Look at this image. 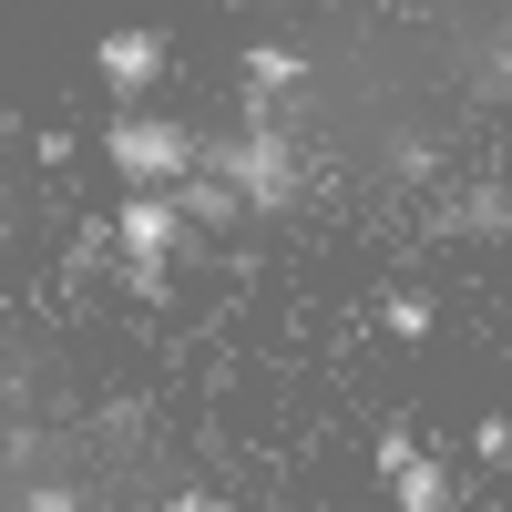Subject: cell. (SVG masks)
Segmentation results:
<instances>
[{
	"instance_id": "3957f363",
	"label": "cell",
	"mask_w": 512,
	"mask_h": 512,
	"mask_svg": "<svg viewBox=\"0 0 512 512\" xmlns=\"http://www.w3.org/2000/svg\"><path fill=\"white\" fill-rule=\"evenodd\" d=\"M113 246H123V287L164 297V256L185 246V205L175 195H123L113 205Z\"/></svg>"
},
{
	"instance_id": "30bf717a",
	"label": "cell",
	"mask_w": 512,
	"mask_h": 512,
	"mask_svg": "<svg viewBox=\"0 0 512 512\" xmlns=\"http://www.w3.org/2000/svg\"><path fill=\"white\" fill-rule=\"evenodd\" d=\"M472 451H482V461H512V420H502V410H492L482 431H472Z\"/></svg>"
},
{
	"instance_id": "7c38bea8",
	"label": "cell",
	"mask_w": 512,
	"mask_h": 512,
	"mask_svg": "<svg viewBox=\"0 0 512 512\" xmlns=\"http://www.w3.org/2000/svg\"><path fill=\"white\" fill-rule=\"evenodd\" d=\"M164 512H226L216 492H175V502H164Z\"/></svg>"
},
{
	"instance_id": "ba28073f",
	"label": "cell",
	"mask_w": 512,
	"mask_h": 512,
	"mask_svg": "<svg viewBox=\"0 0 512 512\" xmlns=\"http://www.w3.org/2000/svg\"><path fill=\"white\" fill-rule=\"evenodd\" d=\"M379 328H390V338H431V328H441V308H431L420 287H400L390 308H379Z\"/></svg>"
},
{
	"instance_id": "4fadbf2b",
	"label": "cell",
	"mask_w": 512,
	"mask_h": 512,
	"mask_svg": "<svg viewBox=\"0 0 512 512\" xmlns=\"http://www.w3.org/2000/svg\"><path fill=\"white\" fill-rule=\"evenodd\" d=\"M502 82H512V41H502Z\"/></svg>"
},
{
	"instance_id": "277c9868",
	"label": "cell",
	"mask_w": 512,
	"mask_h": 512,
	"mask_svg": "<svg viewBox=\"0 0 512 512\" xmlns=\"http://www.w3.org/2000/svg\"><path fill=\"white\" fill-rule=\"evenodd\" d=\"M93 62H103V82H113V93L134 103V93H154V82H164V31H113Z\"/></svg>"
},
{
	"instance_id": "5b68a950",
	"label": "cell",
	"mask_w": 512,
	"mask_h": 512,
	"mask_svg": "<svg viewBox=\"0 0 512 512\" xmlns=\"http://www.w3.org/2000/svg\"><path fill=\"white\" fill-rule=\"evenodd\" d=\"M390 502H400V512H451V461H441V451H420L410 472L390 482Z\"/></svg>"
},
{
	"instance_id": "7a4b0ae2",
	"label": "cell",
	"mask_w": 512,
	"mask_h": 512,
	"mask_svg": "<svg viewBox=\"0 0 512 512\" xmlns=\"http://www.w3.org/2000/svg\"><path fill=\"white\" fill-rule=\"evenodd\" d=\"M195 164H216V185L246 205V216H277V205L297 195V144H287V123H246L236 144L195 154Z\"/></svg>"
},
{
	"instance_id": "8fae6325",
	"label": "cell",
	"mask_w": 512,
	"mask_h": 512,
	"mask_svg": "<svg viewBox=\"0 0 512 512\" xmlns=\"http://www.w3.org/2000/svg\"><path fill=\"white\" fill-rule=\"evenodd\" d=\"M21 512H72V492H62V482H41V492H31Z\"/></svg>"
},
{
	"instance_id": "8992f818",
	"label": "cell",
	"mask_w": 512,
	"mask_h": 512,
	"mask_svg": "<svg viewBox=\"0 0 512 512\" xmlns=\"http://www.w3.org/2000/svg\"><path fill=\"white\" fill-rule=\"evenodd\" d=\"M246 82H256V103L287 93V82H308V62L287 52V41H246Z\"/></svg>"
},
{
	"instance_id": "52a82bcc",
	"label": "cell",
	"mask_w": 512,
	"mask_h": 512,
	"mask_svg": "<svg viewBox=\"0 0 512 512\" xmlns=\"http://www.w3.org/2000/svg\"><path fill=\"white\" fill-rule=\"evenodd\" d=\"M175 205H185V226H226V216H246V205H236L216 175H185V185H175Z\"/></svg>"
},
{
	"instance_id": "6da1fadb",
	"label": "cell",
	"mask_w": 512,
	"mask_h": 512,
	"mask_svg": "<svg viewBox=\"0 0 512 512\" xmlns=\"http://www.w3.org/2000/svg\"><path fill=\"white\" fill-rule=\"evenodd\" d=\"M103 154H113V175L134 185V195H175L205 144L185 134V123H164V113H113L103 123Z\"/></svg>"
},
{
	"instance_id": "9c48e42d",
	"label": "cell",
	"mask_w": 512,
	"mask_h": 512,
	"mask_svg": "<svg viewBox=\"0 0 512 512\" xmlns=\"http://www.w3.org/2000/svg\"><path fill=\"white\" fill-rule=\"evenodd\" d=\"M410 461H420V431H410V420H390V431H379V472H390V482H400V472H410Z\"/></svg>"
}]
</instances>
